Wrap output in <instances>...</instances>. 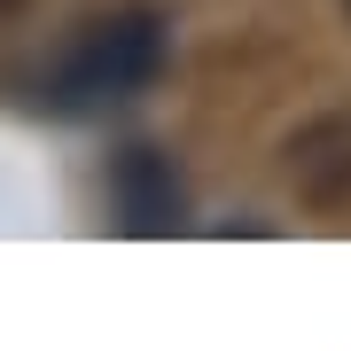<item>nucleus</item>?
<instances>
[{"label": "nucleus", "instance_id": "1", "mask_svg": "<svg viewBox=\"0 0 351 351\" xmlns=\"http://www.w3.org/2000/svg\"><path fill=\"white\" fill-rule=\"evenodd\" d=\"M156 71H164V24L156 16H101V24H78L71 47L55 55L47 101L63 117H94V110L133 101Z\"/></svg>", "mask_w": 351, "mask_h": 351}, {"label": "nucleus", "instance_id": "2", "mask_svg": "<svg viewBox=\"0 0 351 351\" xmlns=\"http://www.w3.org/2000/svg\"><path fill=\"white\" fill-rule=\"evenodd\" d=\"M110 195H117L125 234H172V226L188 219L180 172H172V156H156V149H125V156H117L110 164Z\"/></svg>", "mask_w": 351, "mask_h": 351}, {"label": "nucleus", "instance_id": "3", "mask_svg": "<svg viewBox=\"0 0 351 351\" xmlns=\"http://www.w3.org/2000/svg\"><path fill=\"white\" fill-rule=\"evenodd\" d=\"M289 180H297L304 203L320 211H343L351 203V117H320L289 141Z\"/></svg>", "mask_w": 351, "mask_h": 351}, {"label": "nucleus", "instance_id": "4", "mask_svg": "<svg viewBox=\"0 0 351 351\" xmlns=\"http://www.w3.org/2000/svg\"><path fill=\"white\" fill-rule=\"evenodd\" d=\"M0 8H16V0H0Z\"/></svg>", "mask_w": 351, "mask_h": 351}]
</instances>
